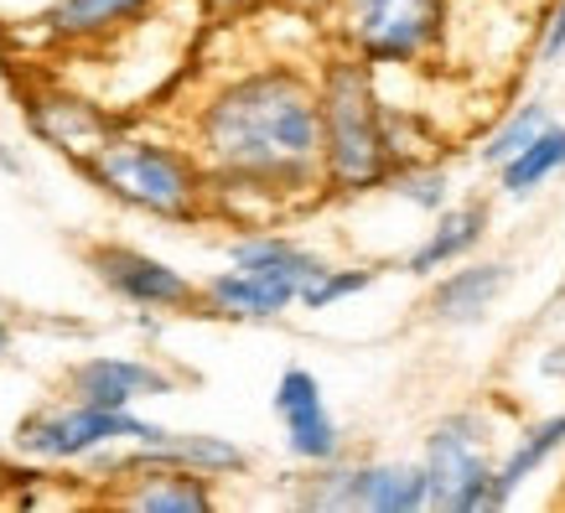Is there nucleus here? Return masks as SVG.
<instances>
[{
  "mask_svg": "<svg viewBox=\"0 0 565 513\" xmlns=\"http://www.w3.org/2000/svg\"><path fill=\"white\" fill-rule=\"evenodd\" d=\"M182 136L203 161L207 207L265 228L322 197V109L301 63H249L192 99Z\"/></svg>",
  "mask_w": 565,
  "mask_h": 513,
  "instance_id": "nucleus-1",
  "label": "nucleus"
},
{
  "mask_svg": "<svg viewBox=\"0 0 565 513\" xmlns=\"http://www.w3.org/2000/svg\"><path fill=\"white\" fill-rule=\"evenodd\" d=\"M311 78L322 109V197H369L394 171L390 104L379 94V68L348 47H327Z\"/></svg>",
  "mask_w": 565,
  "mask_h": 513,
  "instance_id": "nucleus-2",
  "label": "nucleus"
},
{
  "mask_svg": "<svg viewBox=\"0 0 565 513\" xmlns=\"http://www.w3.org/2000/svg\"><path fill=\"white\" fill-rule=\"evenodd\" d=\"M88 182L109 197V203L146 213L161 223H203L213 218L207 207V177L198 151L188 146V136H167L140 125L136 115L104 136L94 151L78 161Z\"/></svg>",
  "mask_w": 565,
  "mask_h": 513,
  "instance_id": "nucleus-3",
  "label": "nucleus"
},
{
  "mask_svg": "<svg viewBox=\"0 0 565 513\" xmlns=\"http://www.w3.org/2000/svg\"><path fill=\"white\" fill-rule=\"evenodd\" d=\"M332 47L374 68H420L446 47L451 0H327Z\"/></svg>",
  "mask_w": 565,
  "mask_h": 513,
  "instance_id": "nucleus-4",
  "label": "nucleus"
},
{
  "mask_svg": "<svg viewBox=\"0 0 565 513\" xmlns=\"http://www.w3.org/2000/svg\"><path fill=\"white\" fill-rule=\"evenodd\" d=\"M161 420H146L136 410H99V405H84V399H57V405H36L32 415H21L11 426V451L26 457L32 467H84L94 451L115 441L130 446H161L167 441Z\"/></svg>",
  "mask_w": 565,
  "mask_h": 513,
  "instance_id": "nucleus-5",
  "label": "nucleus"
},
{
  "mask_svg": "<svg viewBox=\"0 0 565 513\" xmlns=\"http://www.w3.org/2000/svg\"><path fill=\"white\" fill-rule=\"evenodd\" d=\"M493 436L478 410H451L426 430L420 472H426V509L446 513H493Z\"/></svg>",
  "mask_w": 565,
  "mask_h": 513,
  "instance_id": "nucleus-6",
  "label": "nucleus"
},
{
  "mask_svg": "<svg viewBox=\"0 0 565 513\" xmlns=\"http://www.w3.org/2000/svg\"><path fill=\"white\" fill-rule=\"evenodd\" d=\"M296 509L317 513H420L426 509V472L420 462H338L307 467L291 488Z\"/></svg>",
  "mask_w": 565,
  "mask_h": 513,
  "instance_id": "nucleus-7",
  "label": "nucleus"
},
{
  "mask_svg": "<svg viewBox=\"0 0 565 513\" xmlns=\"http://www.w3.org/2000/svg\"><path fill=\"white\" fill-rule=\"evenodd\" d=\"M88 270L104 291L151 317H172V311H198V280L182 275L172 259L136 249V244H94L88 249Z\"/></svg>",
  "mask_w": 565,
  "mask_h": 513,
  "instance_id": "nucleus-8",
  "label": "nucleus"
},
{
  "mask_svg": "<svg viewBox=\"0 0 565 513\" xmlns=\"http://www.w3.org/2000/svg\"><path fill=\"white\" fill-rule=\"evenodd\" d=\"M21 115H26V130H32L42 146H52L57 156H68L73 167H78L104 136H115V130L130 120L120 109H109V104L88 99V94L63 88V84L21 88Z\"/></svg>",
  "mask_w": 565,
  "mask_h": 513,
  "instance_id": "nucleus-9",
  "label": "nucleus"
},
{
  "mask_svg": "<svg viewBox=\"0 0 565 513\" xmlns=\"http://www.w3.org/2000/svg\"><path fill=\"white\" fill-rule=\"evenodd\" d=\"M270 410H275V420H280L286 451H291L301 467L338 462L348 451L343 420L327 405L322 378L311 374V368H301V363L280 368V378H275V389H270Z\"/></svg>",
  "mask_w": 565,
  "mask_h": 513,
  "instance_id": "nucleus-10",
  "label": "nucleus"
},
{
  "mask_svg": "<svg viewBox=\"0 0 565 513\" xmlns=\"http://www.w3.org/2000/svg\"><path fill=\"white\" fill-rule=\"evenodd\" d=\"M167 0H47L36 11V32L47 47L94 52L140 32Z\"/></svg>",
  "mask_w": 565,
  "mask_h": 513,
  "instance_id": "nucleus-11",
  "label": "nucleus"
},
{
  "mask_svg": "<svg viewBox=\"0 0 565 513\" xmlns=\"http://www.w3.org/2000/svg\"><path fill=\"white\" fill-rule=\"evenodd\" d=\"M68 394L99 410H136L146 399L177 394V374L136 353H88L68 368Z\"/></svg>",
  "mask_w": 565,
  "mask_h": 513,
  "instance_id": "nucleus-12",
  "label": "nucleus"
},
{
  "mask_svg": "<svg viewBox=\"0 0 565 513\" xmlns=\"http://www.w3.org/2000/svg\"><path fill=\"white\" fill-rule=\"evenodd\" d=\"M436 286L426 296L430 322L441 327H482L493 317V307L514 286V265L509 259H462L451 270L430 275Z\"/></svg>",
  "mask_w": 565,
  "mask_h": 513,
  "instance_id": "nucleus-13",
  "label": "nucleus"
},
{
  "mask_svg": "<svg viewBox=\"0 0 565 513\" xmlns=\"http://www.w3.org/2000/svg\"><path fill=\"white\" fill-rule=\"evenodd\" d=\"M228 265H239V270L259 275V280H270V286H280V291L301 296L322 275L327 259L311 249V244H301L296 234H280V228H244L239 239L228 244Z\"/></svg>",
  "mask_w": 565,
  "mask_h": 513,
  "instance_id": "nucleus-14",
  "label": "nucleus"
},
{
  "mask_svg": "<svg viewBox=\"0 0 565 513\" xmlns=\"http://www.w3.org/2000/svg\"><path fill=\"white\" fill-rule=\"evenodd\" d=\"M488 223H493V207L488 203H446L436 213V223H430V234L405 255V275L430 280V275L472 259L482 249V239H488Z\"/></svg>",
  "mask_w": 565,
  "mask_h": 513,
  "instance_id": "nucleus-15",
  "label": "nucleus"
},
{
  "mask_svg": "<svg viewBox=\"0 0 565 513\" xmlns=\"http://www.w3.org/2000/svg\"><path fill=\"white\" fill-rule=\"evenodd\" d=\"M291 307H296L291 291H280V286L239 270V265H223L198 286V311L223 317V322H280Z\"/></svg>",
  "mask_w": 565,
  "mask_h": 513,
  "instance_id": "nucleus-16",
  "label": "nucleus"
},
{
  "mask_svg": "<svg viewBox=\"0 0 565 513\" xmlns=\"http://www.w3.org/2000/svg\"><path fill=\"white\" fill-rule=\"evenodd\" d=\"M130 446V441H125ZM130 457L140 462H177V467H192L203 478L223 482V478H244L249 472V451H244L234 436H213V430H167L161 446H130Z\"/></svg>",
  "mask_w": 565,
  "mask_h": 513,
  "instance_id": "nucleus-17",
  "label": "nucleus"
},
{
  "mask_svg": "<svg viewBox=\"0 0 565 513\" xmlns=\"http://www.w3.org/2000/svg\"><path fill=\"white\" fill-rule=\"evenodd\" d=\"M565 451V410L545 415V420H530V426L514 436V446L503 451L493 462V493H498V509H509L519 498V488L530 478H540L555 457Z\"/></svg>",
  "mask_w": 565,
  "mask_h": 513,
  "instance_id": "nucleus-18",
  "label": "nucleus"
},
{
  "mask_svg": "<svg viewBox=\"0 0 565 513\" xmlns=\"http://www.w3.org/2000/svg\"><path fill=\"white\" fill-rule=\"evenodd\" d=\"M555 177H565V120H550L524 151H514L498 167V192L514 203H530Z\"/></svg>",
  "mask_w": 565,
  "mask_h": 513,
  "instance_id": "nucleus-19",
  "label": "nucleus"
},
{
  "mask_svg": "<svg viewBox=\"0 0 565 513\" xmlns=\"http://www.w3.org/2000/svg\"><path fill=\"white\" fill-rule=\"evenodd\" d=\"M390 197H399L405 207H415V213H426V218H436L446 203H451V171L436 161V156H420V161H399V167L384 177V188Z\"/></svg>",
  "mask_w": 565,
  "mask_h": 513,
  "instance_id": "nucleus-20",
  "label": "nucleus"
},
{
  "mask_svg": "<svg viewBox=\"0 0 565 513\" xmlns=\"http://www.w3.org/2000/svg\"><path fill=\"white\" fill-rule=\"evenodd\" d=\"M550 120H555V115H550V104H545V99H524V104H514V109H509V115H503V120H498L493 130L482 136L478 161H482V167H493V171H498L514 151H524V146H530V140L540 136V130H545Z\"/></svg>",
  "mask_w": 565,
  "mask_h": 513,
  "instance_id": "nucleus-21",
  "label": "nucleus"
},
{
  "mask_svg": "<svg viewBox=\"0 0 565 513\" xmlns=\"http://www.w3.org/2000/svg\"><path fill=\"white\" fill-rule=\"evenodd\" d=\"M374 280H379L374 265H322V275H317L301 296H296V307H301V311H332L338 301L363 296Z\"/></svg>",
  "mask_w": 565,
  "mask_h": 513,
  "instance_id": "nucleus-22",
  "label": "nucleus"
},
{
  "mask_svg": "<svg viewBox=\"0 0 565 513\" xmlns=\"http://www.w3.org/2000/svg\"><path fill=\"white\" fill-rule=\"evenodd\" d=\"M540 68H555L565 57V0H550L545 17H540V42H534Z\"/></svg>",
  "mask_w": 565,
  "mask_h": 513,
  "instance_id": "nucleus-23",
  "label": "nucleus"
},
{
  "mask_svg": "<svg viewBox=\"0 0 565 513\" xmlns=\"http://www.w3.org/2000/svg\"><path fill=\"white\" fill-rule=\"evenodd\" d=\"M11 348H17V332H11V322H0V363L11 359Z\"/></svg>",
  "mask_w": 565,
  "mask_h": 513,
  "instance_id": "nucleus-24",
  "label": "nucleus"
},
{
  "mask_svg": "<svg viewBox=\"0 0 565 513\" xmlns=\"http://www.w3.org/2000/svg\"><path fill=\"white\" fill-rule=\"evenodd\" d=\"M0 167H6V171H21L17 151H11V146H6V140H0Z\"/></svg>",
  "mask_w": 565,
  "mask_h": 513,
  "instance_id": "nucleus-25",
  "label": "nucleus"
},
{
  "mask_svg": "<svg viewBox=\"0 0 565 513\" xmlns=\"http://www.w3.org/2000/svg\"><path fill=\"white\" fill-rule=\"evenodd\" d=\"M291 6H311V11H322L327 0H291Z\"/></svg>",
  "mask_w": 565,
  "mask_h": 513,
  "instance_id": "nucleus-26",
  "label": "nucleus"
},
{
  "mask_svg": "<svg viewBox=\"0 0 565 513\" xmlns=\"http://www.w3.org/2000/svg\"><path fill=\"white\" fill-rule=\"evenodd\" d=\"M0 451H6V441H0Z\"/></svg>",
  "mask_w": 565,
  "mask_h": 513,
  "instance_id": "nucleus-27",
  "label": "nucleus"
}]
</instances>
